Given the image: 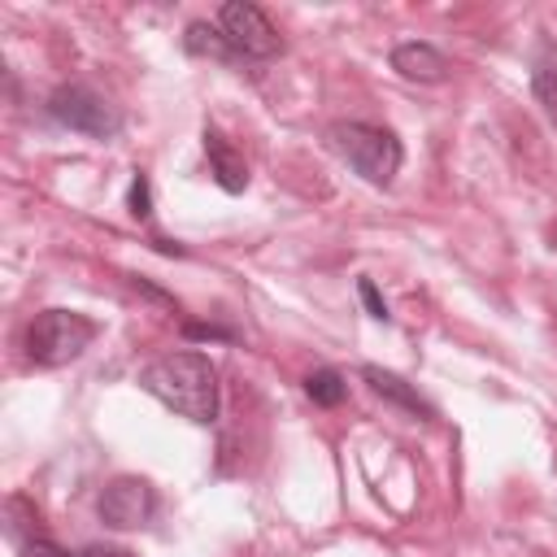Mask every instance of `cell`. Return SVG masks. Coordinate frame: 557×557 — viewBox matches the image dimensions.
<instances>
[{
	"label": "cell",
	"mask_w": 557,
	"mask_h": 557,
	"mask_svg": "<svg viewBox=\"0 0 557 557\" xmlns=\"http://www.w3.org/2000/svg\"><path fill=\"white\" fill-rule=\"evenodd\" d=\"M139 387L187 422L209 426L218 418V370L205 352H165L139 370Z\"/></svg>",
	"instance_id": "cell-1"
},
{
	"label": "cell",
	"mask_w": 557,
	"mask_h": 557,
	"mask_svg": "<svg viewBox=\"0 0 557 557\" xmlns=\"http://www.w3.org/2000/svg\"><path fill=\"white\" fill-rule=\"evenodd\" d=\"M326 144L370 187H392V178L405 165L400 139L387 126H374V122H331L326 126Z\"/></svg>",
	"instance_id": "cell-2"
},
{
	"label": "cell",
	"mask_w": 557,
	"mask_h": 557,
	"mask_svg": "<svg viewBox=\"0 0 557 557\" xmlns=\"http://www.w3.org/2000/svg\"><path fill=\"white\" fill-rule=\"evenodd\" d=\"M96 335H100L96 318H87L78 309H44L26 326V361L44 366V370L70 366V361H78L91 348Z\"/></svg>",
	"instance_id": "cell-3"
},
{
	"label": "cell",
	"mask_w": 557,
	"mask_h": 557,
	"mask_svg": "<svg viewBox=\"0 0 557 557\" xmlns=\"http://www.w3.org/2000/svg\"><path fill=\"white\" fill-rule=\"evenodd\" d=\"M218 30H222L235 61H274V57H283V35L248 0H226L218 9Z\"/></svg>",
	"instance_id": "cell-4"
},
{
	"label": "cell",
	"mask_w": 557,
	"mask_h": 557,
	"mask_svg": "<svg viewBox=\"0 0 557 557\" xmlns=\"http://www.w3.org/2000/svg\"><path fill=\"white\" fill-rule=\"evenodd\" d=\"M48 117L65 131L87 135V139H113L122 131V113L100 91H91L83 83H61L48 96Z\"/></svg>",
	"instance_id": "cell-5"
},
{
	"label": "cell",
	"mask_w": 557,
	"mask_h": 557,
	"mask_svg": "<svg viewBox=\"0 0 557 557\" xmlns=\"http://www.w3.org/2000/svg\"><path fill=\"white\" fill-rule=\"evenodd\" d=\"M157 513V492L148 479H113L104 492H100V518L113 527V531H135L144 527L148 518Z\"/></svg>",
	"instance_id": "cell-6"
},
{
	"label": "cell",
	"mask_w": 557,
	"mask_h": 557,
	"mask_svg": "<svg viewBox=\"0 0 557 557\" xmlns=\"http://www.w3.org/2000/svg\"><path fill=\"white\" fill-rule=\"evenodd\" d=\"M392 70H396L400 78H409V83H444L453 65H448V57H444L435 44H426V39H405V44L392 48Z\"/></svg>",
	"instance_id": "cell-7"
},
{
	"label": "cell",
	"mask_w": 557,
	"mask_h": 557,
	"mask_svg": "<svg viewBox=\"0 0 557 557\" xmlns=\"http://www.w3.org/2000/svg\"><path fill=\"white\" fill-rule=\"evenodd\" d=\"M205 157H209V174H213V183L222 191L239 196L248 187V161H244V152L218 126H205Z\"/></svg>",
	"instance_id": "cell-8"
},
{
	"label": "cell",
	"mask_w": 557,
	"mask_h": 557,
	"mask_svg": "<svg viewBox=\"0 0 557 557\" xmlns=\"http://www.w3.org/2000/svg\"><path fill=\"white\" fill-rule=\"evenodd\" d=\"M361 379L370 383V392L374 396H383V400H392L396 409H405V413H413V418H435V405L413 387V383H405L400 374H392V370H383V366H361Z\"/></svg>",
	"instance_id": "cell-9"
},
{
	"label": "cell",
	"mask_w": 557,
	"mask_h": 557,
	"mask_svg": "<svg viewBox=\"0 0 557 557\" xmlns=\"http://www.w3.org/2000/svg\"><path fill=\"white\" fill-rule=\"evenodd\" d=\"M531 96L544 109V117L557 126V44L540 39L535 57H531Z\"/></svg>",
	"instance_id": "cell-10"
},
{
	"label": "cell",
	"mask_w": 557,
	"mask_h": 557,
	"mask_svg": "<svg viewBox=\"0 0 557 557\" xmlns=\"http://www.w3.org/2000/svg\"><path fill=\"white\" fill-rule=\"evenodd\" d=\"M305 396L313 405H322V409H335L348 396V379L339 370H331V366H318L313 374H305Z\"/></svg>",
	"instance_id": "cell-11"
},
{
	"label": "cell",
	"mask_w": 557,
	"mask_h": 557,
	"mask_svg": "<svg viewBox=\"0 0 557 557\" xmlns=\"http://www.w3.org/2000/svg\"><path fill=\"white\" fill-rule=\"evenodd\" d=\"M183 44H187V52H200V57H218V61H235L218 26H205V22H191V26H187V35H183Z\"/></svg>",
	"instance_id": "cell-12"
},
{
	"label": "cell",
	"mask_w": 557,
	"mask_h": 557,
	"mask_svg": "<svg viewBox=\"0 0 557 557\" xmlns=\"http://www.w3.org/2000/svg\"><path fill=\"white\" fill-rule=\"evenodd\" d=\"M126 209H131V218H139V222H148V218H152V183H148V174H144V170H135V178H131Z\"/></svg>",
	"instance_id": "cell-13"
},
{
	"label": "cell",
	"mask_w": 557,
	"mask_h": 557,
	"mask_svg": "<svg viewBox=\"0 0 557 557\" xmlns=\"http://www.w3.org/2000/svg\"><path fill=\"white\" fill-rule=\"evenodd\" d=\"M357 296H361V305H366V313H370L374 322H392V313H387V305H383L374 278H357Z\"/></svg>",
	"instance_id": "cell-14"
},
{
	"label": "cell",
	"mask_w": 557,
	"mask_h": 557,
	"mask_svg": "<svg viewBox=\"0 0 557 557\" xmlns=\"http://www.w3.org/2000/svg\"><path fill=\"white\" fill-rule=\"evenodd\" d=\"M22 557H74V553H65V548L52 544V540H26V544H22Z\"/></svg>",
	"instance_id": "cell-15"
},
{
	"label": "cell",
	"mask_w": 557,
	"mask_h": 557,
	"mask_svg": "<svg viewBox=\"0 0 557 557\" xmlns=\"http://www.w3.org/2000/svg\"><path fill=\"white\" fill-rule=\"evenodd\" d=\"M187 339H235V331H222V326H200V322H187L183 326Z\"/></svg>",
	"instance_id": "cell-16"
}]
</instances>
